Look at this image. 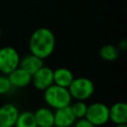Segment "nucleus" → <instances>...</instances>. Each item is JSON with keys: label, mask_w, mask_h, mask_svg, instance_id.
I'll return each mask as SVG.
<instances>
[{"label": "nucleus", "mask_w": 127, "mask_h": 127, "mask_svg": "<svg viewBox=\"0 0 127 127\" xmlns=\"http://www.w3.org/2000/svg\"><path fill=\"white\" fill-rule=\"evenodd\" d=\"M56 47V37L54 33L45 27L35 30L29 40V50L31 54L44 60L49 58Z\"/></svg>", "instance_id": "f257e3e1"}, {"label": "nucleus", "mask_w": 127, "mask_h": 127, "mask_svg": "<svg viewBox=\"0 0 127 127\" xmlns=\"http://www.w3.org/2000/svg\"><path fill=\"white\" fill-rule=\"evenodd\" d=\"M71 96L66 87L52 84L44 90V100L50 108L59 109L70 105Z\"/></svg>", "instance_id": "f03ea898"}, {"label": "nucleus", "mask_w": 127, "mask_h": 127, "mask_svg": "<svg viewBox=\"0 0 127 127\" xmlns=\"http://www.w3.org/2000/svg\"><path fill=\"white\" fill-rule=\"evenodd\" d=\"M67 89L71 98L75 100L85 101L94 93L95 86L92 80L87 77H76L73 78Z\"/></svg>", "instance_id": "7ed1b4c3"}, {"label": "nucleus", "mask_w": 127, "mask_h": 127, "mask_svg": "<svg viewBox=\"0 0 127 127\" xmlns=\"http://www.w3.org/2000/svg\"><path fill=\"white\" fill-rule=\"evenodd\" d=\"M84 118L95 127L105 125L109 121V107L102 102L91 103L87 105Z\"/></svg>", "instance_id": "20e7f679"}, {"label": "nucleus", "mask_w": 127, "mask_h": 127, "mask_svg": "<svg viewBox=\"0 0 127 127\" xmlns=\"http://www.w3.org/2000/svg\"><path fill=\"white\" fill-rule=\"evenodd\" d=\"M20 56L13 47L6 46L0 49V72L8 75L19 66Z\"/></svg>", "instance_id": "39448f33"}, {"label": "nucleus", "mask_w": 127, "mask_h": 127, "mask_svg": "<svg viewBox=\"0 0 127 127\" xmlns=\"http://www.w3.org/2000/svg\"><path fill=\"white\" fill-rule=\"evenodd\" d=\"M31 82L39 90H45L54 84V70L51 67L43 65L34 74H32Z\"/></svg>", "instance_id": "423d86ee"}, {"label": "nucleus", "mask_w": 127, "mask_h": 127, "mask_svg": "<svg viewBox=\"0 0 127 127\" xmlns=\"http://www.w3.org/2000/svg\"><path fill=\"white\" fill-rule=\"evenodd\" d=\"M20 111L12 103L0 106V127H14Z\"/></svg>", "instance_id": "0eeeda50"}, {"label": "nucleus", "mask_w": 127, "mask_h": 127, "mask_svg": "<svg viewBox=\"0 0 127 127\" xmlns=\"http://www.w3.org/2000/svg\"><path fill=\"white\" fill-rule=\"evenodd\" d=\"M55 125L59 127H71L75 122V117L72 114L69 105L56 109L54 111Z\"/></svg>", "instance_id": "6e6552de"}, {"label": "nucleus", "mask_w": 127, "mask_h": 127, "mask_svg": "<svg viewBox=\"0 0 127 127\" xmlns=\"http://www.w3.org/2000/svg\"><path fill=\"white\" fill-rule=\"evenodd\" d=\"M8 78L12 84V87L23 88L31 83L32 75L29 72H27L25 69L18 66L8 74Z\"/></svg>", "instance_id": "1a4fd4ad"}, {"label": "nucleus", "mask_w": 127, "mask_h": 127, "mask_svg": "<svg viewBox=\"0 0 127 127\" xmlns=\"http://www.w3.org/2000/svg\"><path fill=\"white\" fill-rule=\"evenodd\" d=\"M109 120L115 125L127 124V104L116 102L109 107Z\"/></svg>", "instance_id": "9d476101"}, {"label": "nucleus", "mask_w": 127, "mask_h": 127, "mask_svg": "<svg viewBox=\"0 0 127 127\" xmlns=\"http://www.w3.org/2000/svg\"><path fill=\"white\" fill-rule=\"evenodd\" d=\"M38 127H53L55 125L54 111L50 107H40L34 112Z\"/></svg>", "instance_id": "9b49d317"}, {"label": "nucleus", "mask_w": 127, "mask_h": 127, "mask_svg": "<svg viewBox=\"0 0 127 127\" xmlns=\"http://www.w3.org/2000/svg\"><path fill=\"white\" fill-rule=\"evenodd\" d=\"M42 59L38 58L37 56L33 55V54H28L26 55L24 58L20 59V63H19V66L23 69H25L27 72H29L31 75L34 74L39 68H41L44 64H43Z\"/></svg>", "instance_id": "f8f14e48"}, {"label": "nucleus", "mask_w": 127, "mask_h": 127, "mask_svg": "<svg viewBox=\"0 0 127 127\" xmlns=\"http://www.w3.org/2000/svg\"><path fill=\"white\" fill-rule=\"evenodd\" d=\"M73 78L72 72L66 67H58L54 70V84L56 85L67 88Z\"/></svg>", "instance_id": "ddd939ff"}, {"label": "nucleus", "mask_w": 127, "mask_h": 127, "mask_svg": "<svg viewBox=\"0 0 127 127\" xmlns=\"http://www.w3.org/2000/svg\"><path fill=\"white\" fill-rule=\"evenodd\" d=\"M14 127H38L35 120L34 112L31 111L20 112Z\"/></svg>", "instance_id": "4468645a"}, {"label": "nucleus", "mask_w": 127, "mask_h": 127, "mask_svg": "<svg viewBox=\"0 0 127 127\" xmlns=\"http://www.w3.org/2000/svg\"><path fill=\"white\" fill-rule=\"evenodd\" d=\"M99 56L102 60L107 62H113L119 57V49L113 45H104L99 50Z\"/></svg>", "instance_id": "2eb2a0df"}, {"label": "nucleus", "mask_w": 127, "mask_h": 127, "mask_svg": "<svg viewBox=\"0 0 127 127\" xmlns=\"http://www.w3.org/2000/svg\"><path fill=\"white\" fill-rule=\"evenodd\" d=\"M69 107L75 119H81L85 117L86 110H87V104L84 101L75 100L73 103H70Z\"/></svg>", "instance_id": "dca6fc26"}, {"label": "nucleus", "mask_w": 127, "mask_h": 127, "mask_svg": "<svg viewBox=\"0 0 127 127\" xmlns=\"http://www.w3.org/2000/svg\"><path fill=\"white\" fill-rule=\"evenodd\" d=\"M12 84L8 78V75L6 74H0V95L6 94L11 91L12 89Z\"/></svg>", "instance_id": "f3484780"}, {"label": "nucleus", "mask_w": 127, "mask_h": 127, "mask_svg": "<svg viewBox=\"0 0 127 127\" xmlns=\"http://www.w3.org/2000/svg\"><path fill=\"white\" fill-rule=\"evenodd\" d=\"M71 127H95V126H93L85 118H81V119H76Z\"/></svg>", "instance_id": "a211bd4d"}, {"label": "nucleus", "mask_w": 127, "mask_h": 127, "mask_svg": "<svg viewBox=\"0 0 127 127\" xmlns=\"http://www.w3.org/2000/svg\"><path fill=\"white\" fill-rule=\"evenodd\" d=\"M126 46H127V44H126V41L125 40H123L122 41V43L121 44H119V51H120V49H122V50H125V48H126Z\"/></svg>", "instance_id": "6ab92c4d"}, {"label": "nucleus", "mask_w": 127, "mask_h": 127, "mask_svg": "<svg viewBox=\"0 0 127 127\" xmlns=\"http://www.w3.org/2000/svg\"><path fill=\"white\" fill-rule=\"evenodd\" d=\"M114 127H127V124H122V125H115Z\"/></svg>", "instance_id": "aec40b11"}, {"label": "nucleus", "mask_w": 127, "mask_h": 127, "mask_svg": "<svg viewBox=\"0 0 127 127\" xmlns=\"http://www.w3.org/2000/svg\"><path fill=\"white\" fill-rule=\"evenodd\" d=\"M0 37H1V28H0Z\"/></svg>", "instance_id": "412c9836"}, {"label": "nucleus", "mask_w": 127, "mask_h": 127, "mask_svg": "<svg viewBox=\"0 0 127 127\" xmlns=\"http://www.w3.org/2000/svg\"><path fill=\"white\" fill-rule=\"evenodd\" d=\"M53 127H59V126H56V125H54V126H53Z\"/></svg>", "instance_id": "4be33fe9"}]
</instances>
